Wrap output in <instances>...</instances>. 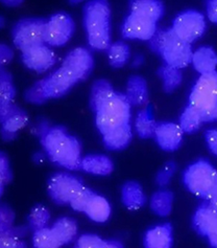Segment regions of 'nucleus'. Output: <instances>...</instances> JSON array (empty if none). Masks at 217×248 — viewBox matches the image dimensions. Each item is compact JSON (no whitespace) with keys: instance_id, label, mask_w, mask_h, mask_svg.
I'll use <instances>...</instances> for the list:
<instances>
[{"instance_id":"e433bc0d","label":"nucleus","mask_w":217,"mask_h":248,"mask_svg":"<svg viewBox=\"0 0 217 248\" xmlns=\"http://www.w3.org/2000/svg\"><path fill=\"white\" fill-rule=\"evenodd\" d=\"M19 230L17 228H10L1 232L0 234V246L3 248H20L25 247V243L20 239Z\"/></svg>"},{"instance_id":"09e8293b","label":"nucleus","mask_w":217,"mask_h":248,"mask_svg":"<svg viewBox=\"0 0 217 248\" xmlns=\"http://www.w3.org/2000/svg\"><path fill=\"white\" fill-rule=\"evenodd\" d=\"M207 238L209 240L210 245H211L212 247L217 248V230L214 232H212L211 234H209Z\"/></svg>"},{"instance_id":"dca6fc26","label":"nucleus","mask_w":217,"mask_h":248,"mask_svg":"<svg viewBox=\"0 0 217 248\" xmlns=\"http://www.w3.org/2000/svg\"><path fill=\"white\" fill-rule=\"evenodd\" d=\"M193 227L203 237H208L217 230V211L205 200L197 208L193 216Z\"/></svg>"},{"instance_id":"4468645a","label":"nucleus","mask_w":217,"mask_h":248,"mask_svg":"<svg viewBox=\"0 0 217 248\" xmlns=\"http://www.w3.org/2000/svg\"><path fill=\"white\" fill-rule=\"evenodd\" d=\"M22 62L28 68L42 74L54 66L57 56L48 45L41 44L22 51Z\"/></svg>"},{"instance_id":"423d86ee","label":"nucleus","mask_w":217,"mask_h":248,"mask_svg":"<svg viewBox=\"0 0 217 248\" xmlns=\"http://www.w3.org/2000/svg\"><path fill=\"white\" fill-rule=\"evenodd\" d=\"M44 19H23L15 24L13 29V41L15 46L24 51L44 43V32L46 27Z\"/></svg>"},{"instance_id":"bb28decb","label":"nucleus","mask_w":217,"mask_h":248,"mask_svg":"<svg viewBox=\"0 0 217 248\" xmlns=\"http://www.w3.org/2000/svg\"><path fill=\"white\" fill-rule=\"evenodd\" d=\"M51 230L63 246L74 240L77 233V225L74 220L64 217L57 220L52 225Z\"/></svg>"},{"instance_id":"4be33fe9","label":"nucleus","mask_w":217,"mask_h":248,"mask_svg":"<svg viewBox=\"0 0 217 248\" xmlns=\"http://www.w3.org/2000/svg\"><path fill=\"white\" fill-rule=\"evenodd\" d=\"M121 200L123 205L130 211H138L145 204V195L141 186L136 181H128L121 188Z\"/></svg>"},{"instance_id":"5701e85b","label":"nucleus","mask_w":217,"mask_h":248,"mask_svg":"<svg viewBox=\"0 0 217 248\" xmlns=\"http://www.w3.org/2000/svg\"><path fill=\"white\" fill-rule=\"evenodd\" d=\"M131 138H133V133H131V126L130 124L118 127L102 135L104 146L112 151H120L126 149L131 141Z\"/></svg>"},{"instance_id":"f704fd0d","label":"nucleus","mask_w":217,"mask_h":248,"mask_svg":"<svg viewBox=\"0 0 217 248\" xmlns=\"http://www.w3.org/2000/svg\"><path fill=\"white\" fill-rule=\"evenodd\" d=\"M76 246L80 248H113L123 245L116 241H106L95 234H83L77 239Z\"/></svg>"},{"instance_id":"cd10ccee","label":"nucleus","mask_w":217,"mask_h":248,"mask_svg":"<svg viewBox=\"0 0 217 248\" xmlns=\"http://www.w3.org/2000/svg\"><path fill=\"white\" fill-rule=\"evenodd\" d=\"M174 194L170 191H158L150 199V208L159 217H167L173 211Z\"/></svg>"},{"instance_id":"412c9836","label":"nucleus","mask_w":217,"mask_h":248,"mask_svg":"<svg viewBox=\"0 0 217 248\" xmlns=\"http://www.w3.org/2000/svg\"><path fill=\"white\" fill-rule=\"evenodd\" d=\"M191 63L194 69L201 75L213 73L217 67L216 51L210 46L200 47L193 53Z\"/></svg>"},{"instance_id":"2eb2a0df","label":"nucleus","mask_w":217,"mask_h":248,"mask_svg":"<svg viewBox=\"0 0 217 248\" xmlns=\"http://www.w3.org/2000/svg\"><path fill=\"white\" fill-rule=\"evenodd\" d=\"M184 131L179 124L161 123L158 124L155 138L159 147L166 152H174L180 148Z\"/></svg>"},{"instance_id":"a18cd8bd","label":"nucleus","mask_w":217,"mask_h":248,"mask_svg":"<svg viewBox=\"0 0 217 248\" xmlns=\"http://www.w3.org/2000/svg\"><path fill=\"white\" fill-rule=\"evenodd\" d=\"M207 16L210 22L217 24V0H211L207 3Z\"/></svg>"},{"instance_id":"72a5a7b5","label":"nucleus","mask_w":217,"mask_h":248,"mask_svg":"<svg viewBox=\"0 0 217 248\" xmlns=\"http://www.w3.org/2000/svg\"><path fill=\"white\" fill-rule=\"evenodd\" d=\"M15 93V87L12 81V76L2 68L1 78H0V105H1V108L13 105Z\"/></svg>"},{"instance_id":"a878e982","label":"nucleus","mask_w":217,"mask_h":248,"mask_svg":"<svg viewBox=\"0 0 217 248\" xmlns=\"http://www.w3.org/2000/svg\"><path fill=\"white\" fill-rule=\"evenodd\" d=\"M84 213L94 222L103 223L110 218L111 205L106 198L95 194L90 200Z\"/></svg>"},{"instance_id":"2f4dec72","label":"nucleus","mask_w":217,"mask_h":248,"mask_svg":"<svg viewBox=\"0 0 217 248\" xmlns=\"http://www.w3.org/2000/svg\"><path fill=\"white\" fill-rule=\"evenodd\" d=\"M203 123L200 113L191 106H188L183 111L179 125L184 133H194L202 127Z\"/></svg>"},{"instance_id":"58836bf2","label":"nucleus","mask_w":217,"mask_h":248,"mask_svg":"<svg viewBox=\"0 0 217 248\" xmlns=\"http://www.w3.org/2000/svg\"><path fill=\"white\" fill-rule=\"evenodd\" d=\"M25 100L32 104H43L47 102V97L45 95V91L43 88L42 81H38L30 88L25 91L24 93Z\"/></svg>"},{"instance_id":"4c0bfd02","label":"nucleus","mask_w":217,"mask_h":248,"mask_svg":"<svg viewBox=\"0 0 217 248\" xmlns=\"http://www.w3.org/2000/svg\"><path fill=\"white\" fill-rule=\"evenodd\" d=\"M94 195L95 193L92 192L90 188L83 186L82 190L76 194V196L73 199L71 200L70 206L76 212H85L88 203Z\"/></svg>"},{"instance_id":"49530a36","label":"nucleus","mask_w":217,"mask_h":248,"mask_svg":"<svg viewBox=\"0 0 217 248\" xmlns=\"http://www.w3.org/2000/svg\"><path fill=\"white\" fill-rule=\"evenodd\" d=\"M0 54H1V64L6 65L9 62L12 61L13 56H14V53H13V50L6 46L5 44L1 45V50H0Z\"/></svg>"},{"instance_id":"c85d7f7f","label":"nucleus","mask_w":217,"mask_h":248,"mask_svg":"<svg viewBox=\"0 0 217 248\" xmlns=\"http://www.w3.org/2000/svg\"><path fill=\"white\" fill-rule=\"evenodd\" d=\"M158 76L163 82V90L166 93H173L180 86L183 81V75L181 69L169 66L165 64L158 70Z\"/></svg>"},{"instance_id":"a19ab883","label":"nucleus","mask_w":217,"mask_h":248,"mask_svg":"<svg viewBox=\"0 0 217 248\" xmlns=\"http://www.w3.org/2000/svg\"><path fill=\"white\" fill-rule=\"evenodd\" d=\"M0 173H1V191H3V187L10 184L12 180V172L10 168V162L5 154H1V158H0Z\"/></svg>"},{"instance_id":"9b49d317","label":"nucleus","mask_w":217,"mask_h":248,"mask_svg":"<svg viewBox=\"0 0 217 248\" xmlns=\"http://www.w3.org/2000/svg\"><path fill=\"white\" fill-rule=\"evenodd\" d=\"M41 81L47 100L58 99L65 95L78 82L76 78L63 66Z\"/></svg>"},{"instance_id":"473e14b6","label":"nucleus","mask_w":217,"mask_h":248,"mask_svg":"<svg viewBox=\"0 0 217 248\" xmlns=\"http://www.w3.org/2000/svg\"><path fill=\"white\" fill-rule=\"evenodd\" d=\"M32 245L37 248H58L62 246L55 232L49 227H44L34 232Z\"/></svg>"},{"instance_id":"c03bdc74","label":"nucleus","mask_w":217,"mask_h":248,"mask_svg":"<svg viewBox=\"0 0 217 248\" xmlns=\"http://www.w3.org/2000/svg\"><path fill=\"white\" fill-rule=\"evenodd\" d=\"M200 115H201L202 121L203 123L217 121V103L215 104L214 106L208 108L205 111H203V112L200 113Z\"/></svg>"},{"instance_id":"f3484780","label":"nucleus","mask_w":217,"mask_h":248,"mask_svg":"<svg viewBox=\"0 0 217 248\" xmlns=\"http://www.w3.org/2000/svg\"><path fill=\"white\" fill-rule=\"evenodd\" d=\"M0 114H1L2 132L4 134H15L28 123V115L15 105L0 108Z\"/></svg>"},{"instance_id":"aec40b11","label":"nucleus","mask_w":217,"mask_h":248,"mask_svg":"<svg viewBox=\"0 0 217 248\" xmlns=\"http://www.w3.org/2000/svg\"><path fill=\"white\" fill-rule=\"evenodd\" d=\"M127 99L130 105L143 106L148 102V89L145 79L140 76H131L127 84Z\"/></svg>"},{"instance_id":"0eeeda50","label":"nucleus","mask_w":217,"mask_h":248,"mask_svg":"<svg viewBox=\"0 0 217 248\" xmlns=\"http://www.w3.org/2000/svg\"><path fill=\"white\" fill-rule=\"evenodd\" d=\"M217 103V71L201 75L189 96V106L201 113Z\"/></svg>"},{"instance_id":"de8ad7c7","label":"nucleus","mask_w":217,"mask_h":248,"mask_svg":"<svg viewBox=\"0 0 217 248\" xmlns=\"http://www.w3.org/2000/svg\"><path fill=\"white\" fill-rule=\"evenodd\" d=\"M206 200H208L210 202V204H211L217 211V186L215 187V190L211 193V195L209 196V198Z\"/></svg>"},{"instance_id":"f8f14e48","label":"nucleus","mask_w":217,"mask_h":248,"mask_svg":"<svg viewBox=\"0 0 217 248\" xmlns=\"http://www.w3.org/2000/svg\"><path fill=\"white\" fill-rule=\"evenodd\" d=\"M121 31L126 39L150 41L158 31L157 22L130 13L123 22Z\"/></svg>"},{"instance_id":"f03ea898","label":"nucleus","mask_w":217,"mask_h":248,"mask_svg":"<svg viewBox=\"0 0 217 248\" xmlns=\"http://www.w3.org/2000/svg\"><path fill=\"white\" fill-rule=\"evenodd\" d=\"M111 11L107 1H89L84 10L88 42L95 50H107L111 46Z\"/></svg>"},{"instance_id":"c756f323","label":"nucleus","mask_w":217,"mask_h":248,"mask_svg":"<svg viewBox=\"0 0 217 248\" xmlns=\"http://www.w3.org/2000/svg\"><path fill=\"white\" fill-rule=\"evenodd\" d=\"M158 124L149 113V109L145 108L138 113L135 121V129L139 138L147 140L155 136Z\"/></svg>"},{"instance_id":"c9c22d12","label":"nucleus","mask_w":217,"mask_h":248,"mask_svg":"<svg viewBox=\"0 0 217 248\" xmlns=\"http://www.w3.org/2000/svg\"><path fill=\"white\" fill-rule=\"evenodd\" d=\"M50 221V214L47 208L43 205H37L32 208L29 216V225L36 232L41 228L47 227Z\"/></svg>"},{"instance_id":"9d476101","label":"nucleus","mask_w":217,"mask_h":248,"mask_svg":"<svg viewBox=\"0 0 217 248\" xmlns=\"http://www.w3.org/2000/svg\"><path fill=\"white\" fill-rule=\"evenodd\" d=\"M74 32V22L66 13L52 15L46 22L44 43L48 46H62L67 43Z\"/></svg>"},{"instance_id":"7ed1b4c3","label":"nucleus","mask_w":217,"mask_h":248,"mask_svg":"<svg viewBox=\"0 0 217 248\" xmlns=\"http://www.w3.org/2000/svg\"><path fill=\"white\" fill-rule=\"evenodd\" d=\"M150 42V47L160 54L169 66L183 69L191 63L193 51L189 44L177 37L172 29L158 31Z\"/></svg>"},{"instance_id":"6ab92c4d","label":"nucleus","mask_w":217,"mask_h":248,"mask_svg":"<svg viewBox=\"0 0 217 248\" xmlns=\"http://www.w3.org/2000/svg\"><path fill=\"white\" fill-rule=\"evenodd\" d=\"M83 171L97 176H108L114 170L113 161L106 155L91 154L83 157L82 166Z\"/></svg>"},{"instance_id":"8fccbe9b","label":"nucleus","mask_w":217,"mask_h":248,"mask_svg":"<svg viewBox=\"0 0 217 248\" xmlns=\"http://www.w3.org/2000/svg\"><path fill=\"white\" fill-rule=\"evenodd\" d=\"M3 3L11 6V5H19V4H21L22 1H3Z\"/></svg>"},{"instance_id":"79ce46f5","label":"nucleus","mask_w":217,"mask_h":248,"mask_svg":"<svg viewBox=\"0 0 217 248\" xmlns=\"http://www.w3.org/2000/svg\"><path fill=\"white\" fill-rule=\"evenodd\" d=\"M14 219H15V215L12 212L11 208L6 205H2L1 206V217H0V221H1L0 231L3 232V231L12 228Z\"/></svg>"},{"instance_id":"ea45409f","label":"nucleus","mask_w":217,"mask_h":248,"mask_svg":"<svg viewBox=\"0 0 217 248\" xmlns=\"http://www.w3.org/2000/svg\"><path fill=\"white\" fill-rule=\"evenodd\" d=\"M176 170V165L174 161H167L158 172L156 176V182L159 186H167L170 179L173 178V176Z\"/></svg>"},{"instance_id":"393cba45","label":"nucleus","mask_w":217,"mask_h":248,"mask_svg":"<svg viewBox=\"0 0 217 248\" xmlns=\"http://www.w3.org/2000/svg\"><path fill=\"white\" fill-rule=\"evenodd\" d=\"M111 83L107 80H97L91 89L90 94V108L96 113L104 103H106L111 96L115 94Z\"/></svg>"},{"instance_id":"20e7f679","label":"nucleus","mask_w":217,"mask_h":248,"mask_svg":"<svg viewBox=\"0 0 217 248\" xmlns=\"http://www.w3.org/2000/svg\"><path fill=\"white\" fill-rule=\"evenodd\" d=\"M130 106L126 94L115 93L111 96L96 112V127L101 135L130 124Z\"/></svg>"},{"instance_id":"ddd939ff","label":"nucleus","mask_w":217,"mask_h":248,"mask_svg":"<svg viewBox=\"0 0 217 248\" xmlns=\"http://www.w3.org/2000/svg\"><path fill=\"white\" fill-rule=\"evenodd\" d=\"M62 66L73 75L80 81L86 80L94 66L93 57L84 47H77L66 56Z\"/></svg>"},{"instance_id":"b1692460","label":"nucleus","mask_w":217,"mask_h":248,"mask_svg":"<svg viewBox=\"0 0 217 248\" xmlns=\"http://www.w3.org/2000/svg\"><path fill=\"white\" fill-rule=\"evenodd\" d=\"M130 13L158 22L163 17L164 6L156 0H137L131 2Z\"/></svg>"},{"instance_id":"a211bd4d","label":"nucleus","mask_w":217,"mask_h":248,"mask_svg":"<svg viewBox=\"0 0 217 248\" xmlns=\"http://www.w3.org/2000/svg\"><path fill=\"white\" fill-rule=\"evenodd\" d=\"M173 243V227L168 223L150 228L144 237V245L147 248H169Z\"/></svg>"},{"instance_id":"1a4fd4ad","label":"nucleus","mask_w":217,"mask_h":248,"mask_svg":"<svg viewBox=\"0 0 217 248\" xmlns=\"http://www.w3.org/2000/svg\"><path fill=\"white\" fill-rule=\"evenodd\" d=\"M172 30L183 41L191 44L206 31L205 17L197 11H185L175 17Z\"/></svg>"},{"instance_id":"37998d69","label":"nucleus","mask_w":217,"mask_h":248,"mask_svg":"<svg viewBox=\"0 0 217 248\" xmlns=\"http://www.w3.org/2000/svg\"><path fill=\"white\" fill-rule=\"evenodd\" d=\"M205 139L210 152L217 156V128L208 130L206 132Z\"/></svg>"},{"instance_id":"7c9ffc66","label":"nucleus","mask_w":217,"mask_h":248,"mask_svg":"<svg viewBox=\"0 0 217 248\" xmlns=\"http://www.w3.org/2000/svg\"><path fill=\"white\" fill-rule=\"evenodd\" d=\"M130 47L127 43L118 41L113 44L108 49L109 62L112 67L121 68L126 65L130 58Z\"/></svg>"},{"instance_id":"39448f33","label":"nucleus","mask_w":217,"mask_h":248,"mask_svg":"<svg viewBox=\"0 0 217 248\" xmlns=\"http://www.w3.org/2000/svg\"><path fill=\"white\" fill-rule=\"evenodd\" d=\"M183 181L189 192L206 200L217 186V170L209 161L200 159L186 169Z\"/></svg>"},{"instance_id":"6e6552de","label":"nucleus","mask_w":217,"mask_h":248,"mask_svg":"<svg viewBox=\"0 0 217 248\" xmlns=\"http://www.w3.org/2000/svg\"><path fill=\"white\" fill-rule=\"evenodd\" d=\"M83 182L67 173H57L48 180L47 191L57 204H70L76 194L83 188Z\"/></svg>"},{"instance_id":"f257e3e1","label":"nucleus","mask_w":217,"mask_h":248,"mask_svg":"<svg viewBox=\"0 0 217 248\" xmlns=\"http://www.w3.org/2000/svg\"><path fill=\"white\" fill-rule=\"evenodd\" d=\"M41 143L52 162L70 171L82 170L81 142L64 127H47L42 130Z\"/></svg>"}]
</instances>
